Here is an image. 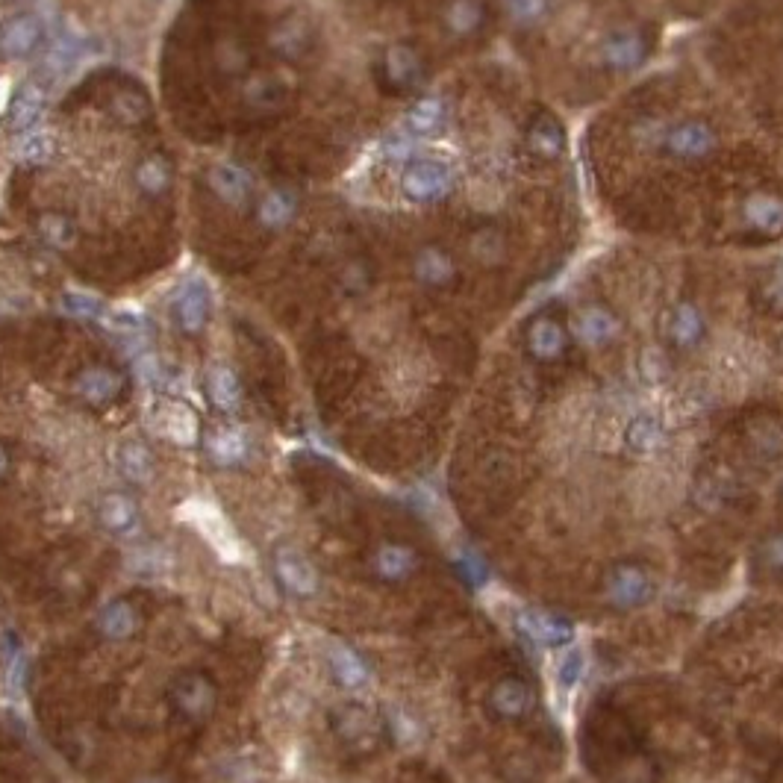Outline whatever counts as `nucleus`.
Instances as JSON below:
<instances>
[{
  "instance_id": "obj_36",
  "label": "nucleus",
  "mask_w": 783,
  "mask_h": 783,
  "mask_svg": "<svg viewBox=\"0 0 783 783\" xmlns=\"http://www.w3.org/2000/svg\"><path fill=\"white\" fill-rule=\"evenodd\" d=\"M62 310L77 315V318H95V315H101V298L71 289V292L62 295Z\"/></svg>"
},
{
  "instance_id": "obj_18",
  "label": "nucleus",
  "mask_w": 783,
  "mask_h": 783,
  "mask_svg": "<svg viewBox=\"0 0 783 783\" xmlns=\"http://www.w3.org/2000/svg\"><path fill=\"white\" fill-rule=\"evenodd\" d=\"M327 660H330V669H333L336 680L342 686H348V689H360V686H366L368 680H371L366 660L357 651H351L348 645H342V642H330L327 645Z\"/></svg>"
},
{
  "instance_id": "obj_10",
  "label": "nucleus",
  "mask_w": 783,
  "mask_h": 783,
  "mask_svg": "<svg viewBox=\"0 0 783 783\" xmlns=\"http://www.w3.org/2000/svg\"><path fill=\"white\" fill-rule=\"evenodd\" d=\"M619 333H622V321L601 304L580 310L575 318V336L586 348H604V345L616 342Z\"/></svg>"
},
{
  "instance_id": "obj_27",
  "label": "nucleus",
  "mask_w": 783,
  "mask_h": 783,
  "mask_svg": "<svg viewBox=\"0 0 783 783\" xmlns=\"http://www.w3.org/2000/svg\"><path fill=\"white\" fill-rule=\"evenodd\" d=\"M118 466H121V471H124L130 480H136V483H151V477H154V457H151V451H148L145 445H139V442H121V448H118Z\"/></svg>"
},
{
  "instance_id": "obj_29",
  "label": "nucleus",
  "mask_w": 783,
  "mask_h": 783,
  "mask_svg": "<svg viewBox=\"0 0 783 783\" xmlns=\"http://www.w3.org/2000/svg\"><path fill=\"white\" fill-rule=\"evenodd\" d=\"M77 392L92 401V404H106L118 392V377L109 368H89L77 380Z\"/></svg>"
},
{
  "instance_id": "obj_6",
  "label": "nucleus",
  "mask_w": 783,
  "mask_h": 783,
  "mask_svg": "<svg viewBox=\"0 0 783 783\" xmlns=\"http://www.w3.org/2000/svg\"><path fill=\"white\" fill-rule=\"evenodd\" d=\"M151 427L174 445H195L201 430L195 410L183 401H159L157 410L151 413Z\"/></svg>"
},
{
  "instance_id": "obj_5",
  "label": "nucleus",
  "mask_w": 783,
  "mask_h": 783,
  "mask_svg": "<svg viewBox=\"0 0 783 783\" xmlns=\"http://www.w3.org/2000/svg\"><path fill=\"white\" fill-rule=\"evenodd\" d=\"M524 345L536 363H557L569 351V330L554 315H536L524 330Z\"/></svg>"
},
{
  "instance_id": "obj_8",
  "label": "nucleus",
  "mask_w": 783,
  "mask_h": 783,
  "mask_svg": "<svg viewBox=\"0 0 783 783\" xmlns=\"http://www.w3.org/2000/svg\"><path fill=\"white\" fill-rule=\"evenodd\" d=\"M519 627L530 642L545 645V648H563V645H572V639H575L572 622H566L563 616L545 613V610H524L519 616Z\"/></svg>"
},
{
  "instance_id": "obj_1",
  "label": "nucleus",
  "mask_w": 783,
  "mask_h": 783,
  "mask_svg": "<svg viewBox=\"0 0 783 783\" xmlns=\"http://www.w3.org/2000/svg\"><path fill=\"white\" fill-rule=\"evenodd\" d=\"M177 519L186 524H192L209 545L212 551L224 560V563H245L248 560V548L245 542L239 539L236 527L230 524V519L224 516V510L212 501H204V498H189L177 507Z\"/></svg>"
},
{
  "instance_id": "obj_13",
  "label": "nucleus",
  "mask_w": 783,
  "mask_h": 783,
  "mask_svg": "<svg viewBox=\"0 0 783 783\" xmlns=\"http://www.w3.org/2000/svg\"><path fill=\"white\" fill-rule=\"evenodd\" d=\"M669 342L678 348V351H692L704 342V333H707V321L701 310L689 301H680L675 304V310L669 313Z\"/></svg>"
},
{
  "instance_id": "obj_40",
  "label": "nucleus",
  "mask_w": 783,
  "mask_h": 783,
  "mask_svg": "<svg viewBox=\"0 0 783 783\" xmlns=\"http://www.w3.org/2000/svg\"><path fill=\"white\" fill-rule=\"evenodd\" d=\"M763 557H766V563H769L775 572H783V533L772 536V539L766 542V548H763Z\"/></svg>"
},
{
  "instance_id": "obj_2",
  "label": "nucleus",
  "mask_w": 783,
  "mask_h": 783,
  "mask_svg": "<svg viewBox=\"0 0 783 783\" xmlns=\"http://www.w3.org/2000/svg\"><path fill=\"white\" fill-rule=\"evenodd\" d=\"M401 189L416 204H436L454 189V171L442 159H413L404 168Z\"/></svg>"
},
{
  "instance_id": "obj_12",
  "label": "nucleus",
  "mask_w": 783,
  "mask_h": 783,
  "mask_svg": "<svg viewBox=\"0 0 783 783\" xmlns=\"http://www.w3.org/2000/svg\"><path fill=\"white\" fill-rule=\"evenodd\" d=\"M486 21H489L486 0H448L445 9H442V24L457 39L477 36L486 27Z\"/></svg>"
},
{
  "instance_id": "obj_32",
  "label": "nucleus",
  "mask_w": 783,
  "mask_h": 783,
  "mask_svg": "<svg viewBox=\"0 0 783 783\" xmlns=\"http://www.w3.org/2000/svg\"><path fill=\"white\" fill-rule=\"evenodd\" d=\"M504 12L519 30H533L548 21L551 0H504Z\"/></svg>"
},
{
  "instance_id": "obj_15",
  "label": "nucleus",
  "mask_w": 783,
  "mask_h": 783,
  "mask_svg": "<svg viewBox=\"0 0 783 783\" xmlns=\"http://www.w3.org/2000/svg\"><path fill=\"white\" fill-rule=\"evenodd\" d=\"M383 68L395 89H416L424 77V62L410 45H392L383 56Z\"/></svg>"
},
{
  "instance_id": "obj_16",
  "label": "nucleus",
  "mask_w": 783,
  "mask_h": 783,
  "mask_svg": "<svg viewBox=\"0 0 783 783\" xmlns=\"http://www.w3.org/2000/svg\"><path fill=\"white\" fill-rule=\"evenodd\" d=\"M745 221L751 230L769 236V239H778L783 236V198L778 195H754L745 201Z\"/></svg>"
},
{
  "instance_id": "obj_4",
  "label": "nucleus",
  "mask_w": 783,
  "mask_h": 783,
  "mask_svg": "<svg viewBox=\"0 0 783 783\" xmlns=\"http://www.w3.org/2000/svg\"><path fill=\"white\" fill-rule=\"evenodd\" d=\"M648 53H651V39L639 27H622L601 42L598 56L610 71H633L648 59Z\"/></svg>"
},
{
  "instance_id": "obj_38",
  "label": "nucleus",
  "mask_w": 783,
  "mask_h": 783,
  "mask_svg": "<svg viewBox=\"0 0 783 783\" xmlns=\"http://www.w3.org/2000/svg\"><path fill=\"white\" fill-rule=\"evenodd\" d=\"M474 257H480L483 262H498L504 254V236L498 230H480L471 242Z\"/></svg>"
},
{
  "instance_id": "obj_25",
  "label": "nucleus",
  "mask_w": 783,
  "mask_h": 783,
  "mask_svg": "<svg viewBox=\"0 0 783 783\" xmlns=\"http://www.w3.org/2000/svg\"><path fill=\"white\" fill-rule=\"evenodd\" d=\"M101 522L109 530H115V533H130L139 524V510H136V504L127 495L112 492V495H106L104 501H101Z\"/></svg>"
},
{
  "instance_id": "obj_24",
  "label": "nucleus",
  "mask_w": 783,
  "mask_h": 783,
  "mask_svg": "<svg viewBox=\"0 0 783 783\" xmlns=\"http://www.w3.org/2000/svg\"><path fill=\"white\" fill-rule=\"evenodd\" d=\"M374 566L386 580H404V577L416 572L418 557L416 551L407 548V545H383L374 557Z\"/></svg>"
},
{
  "instance_id": "obj_3",
  "label": "nucleus",
  "mask_w": 783,
  "mask_h": 783,
  "mask_svg": "<svg viewBox=\"0 0 783 783\" xmlns=\"http://www.w3.org/2000/svg\"><path fill=\"white\" fill-rule=\"evenodd\" d=\"M663 148H666L669 157L680 159V162H704L719 151V136L707 121L689 118V121L675 124L666 133Z\"/></svg>"
},
{
  "instance_id": "obj_14",
  "label": "nucleus",
  "mask_w": 783,
  "mask_h": 783,
  "mask_svg": "<svg viewBox=\"0 0 783 783\" xmlns=\"http://www.w3.org/2000/svg\"><path fill=\"white\" fill-rule=\"evenodd\" d=\"M277 575L286 583L289 592H295L301 598L318 592V572L313 569V563L307 557H301L298 551H292V548L277 554Z\"/></svg>"
},
{
  "instance_id": "obj_34",
  "label": "nucleus",
  "mask_w": 783,
  "mask_h": 783,
  "mask_svg": "<svg viewBox=\"0 0 783 783\" xmlns=\"http://www.w3.org/2000/svg\"><path fill=\"white\" fill-rule=\"evenodd\" d=\"M292 215H295V201L283 192H271L260 204L262 224H268V227H283Z\"/></svg>"
},
{
  "instance_id": "obj_42",
  "label": "nucleus",
  "mask_w": 783,
  "mask_h": 783,
  "mask_svg": "<svg viewBox=\"0 0 783 783\" xmlns=\"http://www.w3.org/2000/svg\"><path fill=\"white\" fill-rule=\"evenodd\" d=\"M9 89H12V83H9V80H0V112L9 104Z\"/></svg>"
},
{
  "instance_id": "obj_20",
  "label": "nucleus",
  "mask_w": 783,
  "mask_h": 783,
  "mask_svg": "<svg viewBox=\"0 0 783 783\" xmlns=\"http://www.w3.org/2000/svg\"><path fill=\"white\" fill-rule=\"evenodd\" d=\"M413 271H416V277L424 286H433V289L448 286V283L457 277V265L451 260V254L442 251V248H436V245L418 251Z\"/></svg>"
},
{
  "instance_id": "obj_23",
  "label": "nucleus",
  "mask_w": 783,
  "mask_h": 783,
  "mask_svg": "<svg viewBox=\"0 0 783 783\" xmlns=\"http://www.w3.org/2000/svg\"><path fill=\"white\" fill-rule=\"evenodd\" d=\"M209 183H212V192H215L221 201L233 204V207H239V204L248 201L251 183H248V177H245L239 168H233V165H218V168H212V171H209Z\"/></svg>"
},
{
  "instance_id": "obj_28",
  "label": "nucleus",
  "mask_w": 783,
  "mask_h": 783,
  "mask_svg": "<svg viewBox=\"0 0 783 783\" xmlns=\"http://www.w3.org/2000/svg\"><path fill=\"white\" fill-rule=\"evenodd\" d=\"M209 398H212V404L221 407V410L239 407L242 386H239V377L233 374V368L215 366L209 371Z\"/></svg>"
},
{
  "instance_id": "obj_9",
  "label": "nucleus",
  "mask_w": 783,
  "mask_h": 783,
  "mask_svg": "<svg viewBox=\"0 0 783 783\" xmlns=\"http://www.w3.org/2000/svg\"><path fill=\"white\" fill-rule=\"evenodd\" d=\"M524 139H527L530 154L536 159H545V162L557 159L566 151V130H563V124L557 121V115H551V112L533 115L530 124H527Z\"/></svg>"
},
{
  "instance_id": "obj_21",
  "label": "nucleus",
  "mask_w": 783,
  "mask_h": 783,
  "mask_svg": "<svg viewBox=\"0 0 783 783\" xmlns=\"http://www.w3.org/2000/svg\"><path fill=\"white\" fill-rule=\"evenodd\" d=\"M445 118H448L445 101H442V98H436V95H427V98L416 101V104H413V109L407 112V118H404V127H407V133H410V136H433L436 130H442Z\"/></svg>"
},
{
  "instance_id": "obj_37",
  "label": "nucleus",
  "mask_w": 783,
  "mask_h": 783,
  "mask_svg": "<svg viewBox=\"0 0 783 783\" xmlns=\"http://www.w3.org/2000/svg\"><path fill=\"white\" fill-rule=\"evenodd\" d=\"M136 177H139V186H142L145 192H154V195L168 186V168H165V162L159 157L145 159V162L139 165Z\"/></svg>"
},
{
  "instance_id": "obj_11",
  "label": "nucleus",
  "mask_w": 783,
  "mask_h": 783,
  "mask_svg": "<svg viewBox=\"0 0 783 783\" xmlns=\"http://www.w3.org/2000/svg\"><path fill=\"white\" fill-rule=\"evenodd\" d=\"M489 707L504 719H522L536 707V692L522 678H504L492 686Z\"/></svg>"
},
{
  "instance_id": "obj_7",
  "label": "nucleus",
  "mask_w": 783,
  "mask_h": 783,
  "mask_svg": "<svg viewBox=\"0 0 783 783\" xmlns=\"http://www.w3.org/2000/svg\"><path fill=\"white\" fill-rule=\"evenodd\" d=\"M651 595H654V580L642 566L625 563L607 577V598L622 610L642 607Z\"/></svg>"
},
{
  "instance_id": "obj_41",
  "label": "nucleus",
  "mask_w": 783,
  "mask_h": 783,
  "mask_svg": "<svg viewBox=\"0 0 783 783\" xmlns=\"http://www.w3.org/2000/svg\"><path fill=\"white\" fill-rule=\"evenodd\" d=\"M766 301L775 307V310H783V271L775 277V280H769V286H766Z\"/></svg>"
},
{
  "instance_id": "obj_43",
  "label": "nucleus",
  "mask_w": 783,
  "mask_h": 783,
  "mask_svg": "<svg viewBox=\"0 0 783 783\" xmlns=\"http://www.w3.org/2000/svg\"><path fill=\"white\" fill-rule=\"evenodd\" d=\"M6 471V454H3V448H0V474Z\"/></svg>"
},
{
  "instance_id": "obj_39",
  "label": "nucleus",
  "mask_w": 783,
  "mask_h": 783,
  "mask_svg": "<svg viewBox=\"0 0 783 783\" xmlns=\"http://www.w3.org/2000/svg\"><path fill=\"white\" fill-rule=\"evenodd\" d=\"M42 230H45V236L51 239L53 245H68L71 242V236H65V230L71 233V224L65 218H45Z\"/></svg>"
},
{
  "instance_id": "obj_30",
  "label": "nucleus",
  "mask_w": 783,
  "mask_h": 783,
  "mask_svg": "<svg viewBox=\"0 0 783 783\" xmlns=\"http://www.w3.org/2000/svg\"><path fill=\"white\" fill-rule=\"evenodd\" d=\"M42 112H45V92H42V86L27 83V86L21 89L15 106H12V127L27 130V127H33V124L42 118Z\"/></svg>"
},
{
  "instance_id": "obj_26",
  "label": "nucleus",
  "mask_w": 783,
  "mask_h": 783,
  "mask_svg": "<svg viewBox=\"0 0 783 783\" xmlns=\"http://www.w3.org/2000/svg\"><path fill=\"white\" fill-rule=\"evenodd\" d=\"M207 448H209V454H212V460H215V463H224V466H230V463H239V460H245V454H248V439H245V433H242V430L221 427V430H215V433L209 436Z\"/></svg>"
},
{
  "instance_id": "obj_22",
  "label": "nucleus",
  "mask_w": 783,
  "mask_h": 783,
  "mask_svg": "<svg viewBox=\"0 0 783 783\" xmlns=\"http://www.w3.org/2000/svg\"><path fill=\"white\" fill-rule=\"evenodd\" d=\"M625 442L630 451L636 454H651L663 445V424L660 418L651 416V413H639V416L630 418L625 430Z\"/></svg>"
},
{
  "instance_id": "obj_31",
  "label": "nucleus",
  "mask_w": 783,
  "mask_h": 783,
  "mask_svg": "<svg viewBox=\"0 0 783 783\" xmlns=\"http://www.w3.org/2000/svg\"><path fill=\"white\" fill-rule=\"evenodd\" d=\"M53 151H56V142H53L51 133H45V130H30L27 136L18 139L15 159L24 162V165H45V162H51Z\"/></svg>"
},
{
  "instance_id": "obj_35",
  "label": "nucleus",
  "mask_w": 783,
  "mask_h": 783,
  "mask_svg": "<svg viewBox=\"0 0 783 783\" xmlns=\"http://www.w3.org/2000/svg\"><path fill=\"white\" fill-rule=\"evenodd\" d=\"M583 672H586V657L580 648H569L563 657H560V666H557V680L563 689H575L577 683L583 680Z\"/></svg>"
},
{
  "instance_id": "obj_19",
  "label": "nucleus",
  "mask_w": 783,
  "mask_h": 783,
  "mask_svg": "<svg viewBox=\"0 0 783 783\" xmlns=\"http://www.w3.org/2000/svg\"><path fill=\"white\" fill-rule=\"evenodd\" d=\"M174 310H177V318H180V327H183V330H189V333H198V330L207 324V318H209L207 286H204V283H198V280L186 283V286L180 289V295H177V304H174Z\"/></svg>"
},
{
  "instance_id": "obj_17",
  "label": "nucleus",
  "mask_w": 783,
  "mask_h": 783,
  "mask_svg": "<svg viewBox=\"0 0 783 783\" xmlns=\"http://www.w3.org/2000/svg\"><path fill=\"white\" fill-rule=\"evenodd\" d=\"M42 42V24L33 15H18L0 30V51L6 56H27Z\"/></svg>"
},
{
  "instance_id": "obj_33",
  "label": "nucleus",
  "mask_w": 783,
  "mask_h": 783,
  "mask_svg": "<svg viewBox=\"0 0 783 783\" xmlns=\"http://www.w3.org/2000/svg\"><path fill=\"white\" fill-rule=\"evenodd\" d=\"M101 627H104L106 636L124 639V636H130L136 630V613L124 601H118V604L106 607V613L101 616Z\"/></svg>"
}]
</instances>
